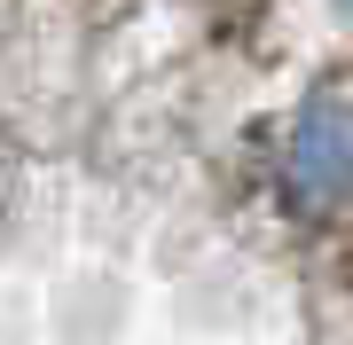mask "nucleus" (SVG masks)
I'll list each match as a JSON object with an SVG mask.
<instances>
[{
    "label": "nucleus",
    "instance_id": "nucleus-1",
    "mask_svg": "<svg viewBox=\"0 0 353 345\" xmlns=\"http://www.w3.org/2000/svg\"><path fill=\"white\" fill-rule=\"evenodd\" d=\"M290 196L299 205L353 196V87L345 79H322L290 126Z\"/></svg>",
    "mask_w": 353,
    "mask_h": 345
}]
</instances>
